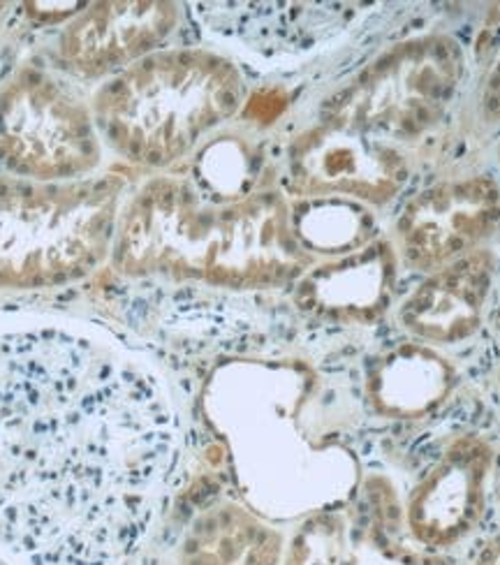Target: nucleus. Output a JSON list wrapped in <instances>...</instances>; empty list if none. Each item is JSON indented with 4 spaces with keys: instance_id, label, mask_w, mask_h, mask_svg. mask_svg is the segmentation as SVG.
Wrapping results in <instances>:
<instances>
[{
    "instance_id": "f257e3e1",
    "label": "nucleus",
    "mask_w": 500,
    "mask_h": 565,
    "mask_svg": "<svg viewBox=\"0 0 500 565\" xmlns=\"http://www.w3.org/2000/svg\"><path fill=\"white\" fill-rule=\"evenodd\" d=\"M172 452L170 408L126 350L65 322L0 327V552L121 563L153 522Z\"/></svg>"
},
{
    "instance_id": "f03ea898",
    "label": "nucleus",
    "mask_w": 500,
    "mask_h": 565,
    "mask_svg": "<svg viewBox=\"0 0 500 565\" xmlns=\"http://www.w3.org/2000/svg\"><path fill=\"white\" fill-rule=\"evenodd\" d=\"M111 250L116 269L128 276L234 290L283 286L308 267L283 195L216 200L183 177L141 188L118 218Z\"/></svg>"
},
{
    "instance_id": "7ed1b4c3",
    "label": "nucleus",
    "mask_w": 500,
    "mask_h": 565,
    "mask_svg": "<svg viewBox=\"0 0 500 565\" xmlns=\"http://www.w3.org/2000/svg\"><path fill=\"white\" fill-rule=\"evenodd\" d=\"M240 70L206 50H162L124 67L93 98L107 145L137 168L162 170L242 109Z\"/></svg>"
},
{
    "instance_id": "20e7f679",
    "label": "nucleus",
    "mask_w": 500,
    "mask_h": 565,
    "mask_svg": "<svg viewBox=\"0 0 500 565\" xmlns=\"http://www.w3.org/2000/svg\"><path fill=\"white\" fill-rule=\"evenodd\" d=\"M124 179L42 183L0 174V288L63 286L114 246Z\"/></svg>"
},
{
    "instance_id": "39448f33",
    "label": "nucleus",
    "mask_w": 500,
    "mask_h": 565,
    "mask_svg": "<svg viewBox=\"0 0 500 565\" xmlns=\"http://www.w3.org/2000/svg\"><path fill=\"white\" fill-rule=\"evenodd\" d=\"M466 77L461 44L445 33L403 40L371 61L320 119L401 145L434 130Z\"/></svg>"
},
{
    "instance_id": "423d86ee",
    "label": "nucleus",
    "mask_w": 500,
    "mask_h": 565,
    "mask_svg": "<svg viewBox=\"0 0 500 565\" xmlns=\"http://www.w3.org/2000/svg\"><path fill=\"white\" fill-rule=\"evenodd\" d=\"M93 111L65 82L21 70L0 88V164L21 179L77 181L100 164Z\"/></svg>"
},
{
    "instance_id": "0eeeda50",
    "label": "nucleus",
    "mask_w": 500,
    "mask_h": 565,
    "mask_svg": "<svg viewBox=\"0 0 500 565\" xmlns=\"http://www.w3.org/2000/svg\"><path fill=\"white\" fill-rule=\"evenodd\" d=\"M496 459V445L480 434H459L445 443L401 505V529L417 550L449 554L478 535Z\"/></svg>"
},
{
    "instance_id": "6e6552de",
    "label": "nucleus",
    "mask_w": 500,
    "mask_h": 565,
    "mask_svg": "<svg viewBox=\"0 0 500 565\" xmlns=\"http://www.w3.org/2000/svg\"><path fill=\"white\" fill-rule=\"evenodd\" d=\"M500 230V181L489 174L445 179L408 200L394 225L403 267L432 274L485 248Z\"/></svg>"
},
{
    "instance_id": "1a4fd4ad",
    "label": "nucleus",
    "mask_w": 500,
    "mask_h": 565,
    "mask_svg": "<svg viewBox=\"0 0 500 565\" xmlns=\"http://www.w3.org/2000/svg\"><path fill=\"white\" fill-rule=\"evenodd\" d=\"M411 181V162L396 145L331 121H318L290 147V183L304 198H350L390 204Z\"/></svg>"
},
{
    "instance_id": "9d476101",
    "label": "nucleus",
    "mask_w": 500,
    "mask_h": 565,
    "mask_svg": "<svg viewBox=\"0 0 500 565\" xmlns=\"http://www.w3.org/2000/svg\"><path fill=\"white\" fill-rule=\"evenodd\" d=\"M496 278V255L478 248L432 274L398 303V324L413 341L447 348L480 332Z\"/></svg>"
},
{
    "instance_id": "9b49d317",
    "label": "nucleus",
    "mask_w": 500,
    "mask_h": 565,
    "mask_svg": "<svg viewBox=\"0 0 500 565\" xmlns=\"http://www.w3.org/2000/svg\"><path fill=\"white\" fill-rule=\"evenodd\" d=\"M174 3L86 6L61 35V61L84 77H100L153 54L177 23Z\"/></svg>"
},
{
    "instance_id": "f8f14e48",
    "label": "nucleus",
    "mask_w": 500,
    "mask_h": 565,
    "mask_svg": "<svg viewBox=\"0 0 500 565\" xmlns=\"http://www.w3.org/2000/svg\"><path fill=\"white\" fill-rule=\"evenodd\" d=\"M457 381V369L438 348L419 341L401 343L371 366L369 402L383 417L419 419L445 404Z\"/></svg>"
},
{
    "instance_id": "ddd939ff",
    "label": "nucleus",
    "mask_w": 500,
    "mask_h": 565,
    "mask_svg": "<svg viewBox=\"0 0 500 565\" xmlns=\"http://www.w3.org/2000/svg\"><path fill=\"white\" fill-rule=\"evenodd\" d=\"M285 537L234 503L213 505L188 526L179 565H283Z\"/></svg>"
},
{
    "instance_id": "4468645a",
    "label": "nucleus",
    "mask_w": 500,
    "mask_h": 565,
    "mask_svg": "<svg viewBox=\"0 0 500 565\" xmlns=\"http://www.w3.org/2000/svg\"><path fill=\"white\" fill-rule=\"evenodd\" d=\"M398 257L390 242H371L352 250L339 267H329L311 280L320 309L350 318H375L390 303Z\"/></svg>"
},
{
    "instance_id": "2eb2a0df",
    "label": "nucleus",
    "mask_w": 500,
    "mask_h": 565,
    "mask_svg": "<svg viewBox=\"0 0 500 565\" xmlns=\"http://www.w3.org/2000/svg\"><path fill=\"white\" fill-rule=\"evenodd\" d=\"M283 565H348V529L341 516L325 514L308 522L285 547Z\"/></svg>"
},
{
    "instance_id": "dca6fc26",
    "label": "nucleus",
    "mask_w": 500,
    "mask_h": 565,
    "mask_svg": "<svg viewBox=\"0 0 500 565\" xmlns=\"http://www.w3.org/2000/svg\"><path fill=\"white\" fill-rule=\"evenodd\" d=\"M478 114L485 128L500 130V56L493 61V65L489 67V73L485 77ZM496 156H498V170H500V139H498Z\"/></svg>"
},
{
    "instance_id": "f3484780",
    "label": "nucleus",
    "mask_w": 500,
    "mask_h": 565,
    "mask_svg": "<svg viewBox=\"0 0 500 565\" xmlns=\"http://www.w3.org/2000/svg\"><path fill=\"white\" fill-rule=\"evenodd\" d=\"M468 565H500V526L475 547Z\"/></svg>"
}]
</instances>
